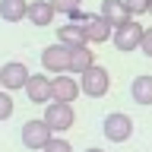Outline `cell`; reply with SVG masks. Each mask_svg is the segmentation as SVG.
<instances>
[{"mask_svg": "<svg viewBox=\"0 0 152 152\" xmlns=\"http://www.w3.org/2000/svg\"><path fill=\"white\" fill-rule=\"evenodd\" d=\"M41 121L51 127V133H64L76 124V111H73V104H66V102H48Z\"/></svg>", "mask_w": 152, "mask_h": 152, "instance_id": "obj_1", "label": "cell"}, {"mask_svg": "<svg viewBox=\"0 0 152 152\" xmlns=\"http://www.w3.org/2000/svg\"><path fill=\"white\" fill-rule=\"evenodd\" d=\"M102 133H104L108 142H127L133 136V117L124 114V111H111L102 121Z\"/></svg>", "mask_w": 152, "mask_h": 152, "instance_id": "obj_2", "label": "cell"}, {"mask_svg": "<svg viewBox=\"0 0 152 152\" xmlns=\"http://www.w3.org/2000/svg\"><path fill=\"white\" fill-rule=\"evenodd\" d=\"M108 89H111V76H108V70L104 66H89L83 76H79V92L89 95V98H102V95H108Z\"/></svg>", "mask_w": 152, "mask_h": 152, "instance_id": "obj_3", "label": "cell"}, {"mask_svg": "<svg viewBox=\"0 0 152 152\" xmlns=\"http://www.w3.org/2000/svg\"><path fill=\"white\" fill-rule=\"evenodd\" d=\"M51 136H54V133H51V127H48L41 117L26 121V124H22V130H19V140H22V146H26L28 152H41Z\"/></svg>", "mask_w": 152, "mask_h": 152, "instance_id": "obj_4", "label": "cell"}, {"mask_svg": "<svg viewBox=\"0 0 152 152\" xmlns=\"http://www.w3.org/2000/svg\"><path fill=\"white\" fill-rule=\"evenodd\" d=\"M111 41H114V48H117L121 54L140 51V41H142V26L136 22V19H127L124 26H117V28H114Z\"/></svg>", "mask_w": 152, "mask_h": 152, "instance_id": "obj_5", "label": "cell"}, {"mask_svg": "<svg viewBox=\"0 0 152 152\" xmlns=\"http://www.w3.org/2000/svg\"><path fill=\"white\" fill-rule=\"evenodd\" d=\"M28 66L22 60H7V64L0 66V86H3V92H16V89H26L28 83Z\"/></svg>", "mask_w": 152, "mask_h": 152, "instance_id": "obj_6", "label": "cell"}, {"mask_svg": "<svg viewBox=\"0 0 152 152\" xmlns=\"http://www.w3.org/2000/svg\"><path fill=\"white\" fill-rule=\"evenodd\" d=\"M41 66H45L48 73H66L70 70V48H64L60 41H54V45H48L45 51H41Z\"/></svg>", "mask_w": 152, "mask_h": 152, "instance_id": "obj_7", "label": "cell"}, {"mask_svg": "<svg viewBox=\"0 0 152 152\" xmlns=\"http://www.w3.org/2000/svg\"><path fill=\"white\" fill-rule=\"evenodd\" d=\"M76 98H79V79L76 76H54L51 79V102H66L73 104Z\"/></svg>", "mask_w": 152, "mask_h": 152, "instance_id": "obj_8", "label": "cell"}, {"mask_svg": "<svg viewBox=\"0 0 152 152\" xmlns=\"http://www.w3.org/2000/svg\"><path fill=\"white\" fill-rule=\"evenodd\" d=\"M83 35H86V45H102V41H111L114 28L104 22L102 16H95V13H89V19L83 22Z\"/></svg>", "mask_w": 152, "mask_h": 152, "instance_id": "obj_9", "label": "cell"}, {"mask_svg": "<svg viewBox=\"0 0 152 152\" xmlns=\"http://www.w3.org/2000/svg\"><path fill=\"white\" fill-rule=\"evenodd\" d=\"M26 95L32 104H48L51 102V79L45 73H32L26 83Z\"/></svg>", "mask_w": 152, "mask_h": 152, "instance_id": "obj_10", "label": "cell"}, {"mask_svg": "<svg viewBox=\"0 0 152 152\" xmlns=\"http://www.w3.org/2000/svg\"><path fill=\"white\" fill-rule=\"evenodd\" d=\"M98 16H102L111 28H117V26H124L127 19H133L130 13H127V7H124V0H102V10H98Z\"/></svg>", "mask_w": 152, "mask_h": 152, "instance_id": "obj_11", "label": "cell"}, {"mask_svg": "<svg viewBox=\"0 0 152 152\" xmlns=\"http://www.w3.org/2000/svg\"><path fill=\"white\" fill-rule=\"evenodd\" d=\"M89 66H95V51L89 45H79V48H70V70L66 73L73 76H83Z\"/></svg>", "mask_w": 152, "mask_h": 152, "instance_id": "obj_12", "label": "cell"}, {"mask_svg": "<svg viewBox=\"0 0 152 152\" xmlns=\"http://www.w3.org/2000/svg\"><path fill=\"white\" fill-rule=\"evenodd\" d=\"M54 7H51V3H48V0H28V13H26V19L28 22H32V26H51V22H54Z\"/></svg>", "mask_w": 152, "mask_h": 152, "instance_id": "obj_13", "label": "cell"}, {"mask_svg": "<svg viewBox=\"0 0 152 152\" xmlns=\"http://www.w3.org/2000/svg\"><path fill=\"white\" fill-rule=\"evenodd\" d=\"M130 98L136 104H142V108H149V104H152V76L149 73L136 76V79L130 83Z\"/></svg>", "mask_w": 152, "mask_h": 152, "instance_id": "obj_14", "label": "cell"}, {"mask_svg": "<svg viewBox=\"0 0 152 152\" xmlns=\"http://www.w3.org/2000/svg\"><path fill=\"white\" fill-rule=\"evenodd\" d=\"M28 13V0H0V19L3 22H22Z\"/></svg>", "mask_w": 152, "mask_h": 152, "instance_id": "obj_15", "label": "cell"}, {"mask_svg": "<svg viewBox=\"0 0 152 152\" xmlns=\"http://www.w3.org/2000/svg\"><path fill=\"white\" fill-rule=\"evenodd\" d=\"M57 41H60L64 48H79V45H86L83 26H76V22H66V26H57Z\"/></svg>", "mask_w": 152, "mask_h": 152, "instance_id": "obj_16", "label": "cell"}, {"mask_svg": "<svg viewBox=\"0 0 152 152\" xmlns=\"http://www.w3.org/2000/svg\"><path fill=\"white\" fill-rule=\"evenodd\" d=\"M51 7H54V13H64V16H70L73 10L83 7V0H48Z\"/></svg>", "mask_w": 152, "mask_h": 152, "instance_id": "obj_17", "label": "cell"}, {"mask_svg": "<svg viewBox=\"0 0 152 152\" xmlns=\"http://www.w3.org/2000/svg\"><path fill=\"white\" fill-rule=\"evenodd\" d=\"M13 108H16V104H13V95L0 89V121H10V117H13Z\"/></svg>", "mask_w": 152, "mask_h": 152, "instance_id": "obj_18", "label": "cell"}, {"mask_svg": "<svg viewBox=\"0 0 152 152\" xmlns=\"http://www.w3.org/2000/svg\"><path fill=\"white\" fill-rule=\"evenodd\" d=\"M41 152H73V146H70L66 140H60V136H51V140H48V146H45Z\"/></svg>", "mask_w": 152, "mask_h": 152, "instance_id": "obj_19", "label": "cell"}, {"mask_svg": "<svg viewBox=\"0 0 152 152\" xmlns=\"http://www.w3.org/2000/svg\"><path fill=\"white\" fill-rule=\"evenodd\" d=\"M124 7L130 16H142L146 10H149V0H124Z\"/></svg>", "mask_w": 152, "mask_h": 152, "instance_id": "obj_20", "label": "cell"}, {"mask_svg": "<svg viewBox=\"0 0 152 152\" xmlns=\"http://www.w3.org/2000/svg\"><path fill=\"white\" fill-rule=\"evenodd\" d=\"M140 51L146 57H152V26L149 28H142V41H140Z\"/></svg>", "mask_w": 152, "mask_h": 152, "instance_id": "obj_21", "label": "cell"}, {"mask_svg": "<svg viewBox=\"0 0 152 152\" xmlns=\"http://www.w3.org/2000/svg\"><path fill=\"white\" fill-rule=\"evenodd\" d=\"M86 152H104V149H98V146H92V149H86Z\"/></svg>", "mask_w": 152, "mask_h": 152, "instance_id": "obj_22", "label": "cell"}, {"mask_svg": "<svg viewBox=\"0 0 152 152\" xmlns=\"http://www.w3.org/2000/svg\"><path fill=\"white\" fill-rule=\"evenodd\" d=\"M146 13H149V16H152V0H149V10H146Z\"/></svg>", "mask_w": 152, "mask_h": 152, "instance_id": "obj_23", "label": "cell"}]
</instances>
